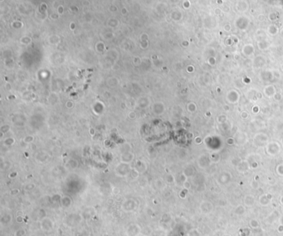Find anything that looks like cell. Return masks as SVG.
<instances>
[{"instance_id":"1","label":"cell","mask_w":283,"mask_h":236,"mask_svg":"<svg viewBox=\"0 0 283 236\" xmlns=\"http://www.w3.org/2000/svg\"><path fill=\"white\" fill-rule=\"evenodd\" d=\"M140 229L138 225H132L129 227L127 232H128L129 236H136V235H138L139 233H140Z\"/></svg>"},{"instance_id":"2","label":"cell","mask_w":283,"mask_h":236,"mask_svg":"<svg viewBox=\"0 0 283 236\" xmlns=\"http://www.w3.org/2000/svg\"><path fill=\"white\" fill-rule=\"evenodd\" d=\"M24 234H25V231L23 229H19L16 232L17 236H23Z\"/></svg>"}]
</instances>
